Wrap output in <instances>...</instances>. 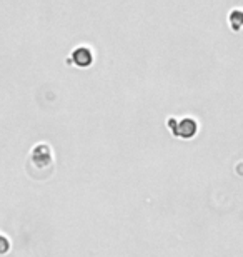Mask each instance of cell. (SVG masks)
Segmentation results:
<instances>
[{
	"label": "cell",
	"instance_id": "obj_1",
	"mask_svg": "<svg viewBox=\"0 0 243 257\" xmlns=\"http://www.w3.org/2000/svg\"><path fill=\"white\" fill-rule=\"evenodd\" d=\"M54 171V157L49 144H39L34 147L29 159V172L30 176L37 177V174H44L45 177L50 176Z\"/></svg>",
	"mask_w": 243,
	"mask_h": 257
},
{
	"label": "cell",
	"instance_id": "obj_2",
	"mask_svg": "<svg viewBox=\"0 0 243 257\" xmlns=\"http://www.w3.org/2000/svg\"><path fill=\"white\" fill-rule=\"evenodd\" d=\"M170 127L173 128V134L178 137H183V139H188V137H193L195 132H196V122L192 117H183L177 122V125H173L170 122Z\"/></svg>",
	"mask_w": 243,
	"mask_h": 257
},
{
	"label": "cell",
	"instance_id": "obj_3",
	"mask_svg": "<svg viewBox=\"0 0 243 257\" xmlns=\"http://www.w3.org/2000/svg\"><path fill=\"white\" fill-rule=\"evenodd\" d=\"M72 59L74 62L80 67H87L92 64V52L90 49L87 47H77L74 52H72Z\"/></svg>",
	"mask_w": 243,
	"mask_h": 257
},
{
	"label": "cell",
	"instance_id": "obj_4",
	"mask_svg": "<svg viewBox=\"0 0 243 257\" xmlns=\"http://www.w3.org/2000/svg\"><path fill=\"white\" fill-rule=\"evenodd\" d=\"M230 22L233 24L235 29L241 27V24H243V12L241 10H233V12H230Z\"/></svg>",
	"mask_w": 243,
	"mask_h": 257
}]
</instances>
